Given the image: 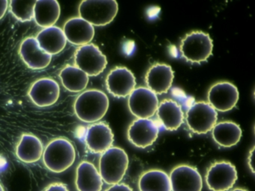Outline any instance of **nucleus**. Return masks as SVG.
Segmentation results:
<instances>
[{
  "label": "nucleus",
  "mask_w": 255,
  "mask_h": 191,
  "mask_svg": "<svg viewBox=\"0 0 255 191\" xmlns=\"http://www.w3.org/2000/svg\"><path fill=\"white\" fill-rule=\"evenodd\" d=\"M217 111L206 101L194 103L186 112V120L192 132L207 134L217 122Z\"/></svg>",
  "instance_id": "423d86ee"
},
{
  "label": "nucleus",
  "mask_w": 255,
  "mask_h": 191,
  "mask_svg": "<svg viewBox=\"0 0 255 191\" xmlns=\"http://www.w3.org/2000/svg\"><path fill=\"white\" fill-rule=\"evenodd\" d=\"M110 106L108 96L100 90L83 91L74 101V110L79 119L87 123H95L107 113Z\"/></svg>",
  "instance_id": "f257e3e1"
},
{
  "label": "nucleus",
  "mask_w": 255,
  "mask_h": 191,
  "mask_svg": "<svg viewBox=\"0 0 255 191\" xmlns=\"http://www.w3.org/2000/svg\"><path fill=\"white\" fill-rule=\"evenodd\" d=\"M174 74L171 66L156 64L152 66L145 76L147 88L156 95L166 94L171 88Z\"/></svg>",
  "instance_id": "f3484780"
},
{
  "label": "nucleus",
  "mask_w": 255,
  "mask_h": 191,
  "mask_svg": "<svg viewBox=\"0 0 255 191\" xmlns=\"http://www.w3.org/2000/svg\"><path fill=\"white\" fill-rule=\"evenodd\" d=\"M9 1L7 0H0V19L5 16L7 10H8Z\"/></svg>",
  "instance_id": "c756f323"
},
{
  "label": "nucleus",
  "mask_w": 255,
  "mask_h": 191,
  "mask_svg": "<svg viewBox=\"0 0 255 191\" xmlns=\"http://www.w3.org/2000/svg\"><path fill=\"white\" fill-rule=\"evenodd\" d=\"M0 191H5L3 187H2V185H1V183H0Z\"/></svg>",
  "instance_id": "72a5a7b5"
},
{
  "label": "nucleus",
  "mask_w": 255,
  "mask_h": 191,
  "mask_svg": "<svg viewBox=\"0 0 255 191\" xmlns=\"http://www.w3.org/2000/svg\"><path fill=\"white\" fill-rule=\"evenodd\" d=\"M75 67L88 76H97L102 73L107 66V58L101 49L93 43L80 46L74 53Z\"/></svg>",
  "instance_id": "0eeeda50"
},
{
  "label": "nucleus",
  "mask_w": 255,
  "mask_h": 191,
  "mask_svg": "<svg viewBox=\"0 0 255 191\" xmlns=\"http://www.w3.org/2000/svg\"><path fill=\"white\" fill-rule=\"evenodd\" d=\"M7 164V160L2 155H0V170L6 168Z\"/></svg>",
  "instance_id": "7c9ffc66"
},
{
  "label": "nucleus",
  "mask_w": 255,
  "mask_h": 191,
  "mask_svg": "<svg viewBox=\"0 0 255 191\" xmlns=\"http://www.w3.org/2000/svg\"><path fill=\"white\" fill-rule=\"evenodd\" d=\"M85 142L90 152L102 154L113 146L114 134L108 124L104 122H95L86 130Z\"/></svg>",
  "instance_id": "4468645a"
},
{
  "label": "nucleus",
  "mask_w": 255,
  "mask_h": 191,
  "mask_svg": "<svg viewBox=\"0 0 255 191\" xmlns=\"http://www.w3.org/2000/svg\"><path fill=\"white\" fill-rule=\"evenodd\" d=\"M109 93L117 98H125L130 95L136 85L133 73L125 67H117L112 70L106 79Z\"/></svg>",
  "instance_id": "ddd939ff"
},
{
  "label": "nucleus",
  "mask_w": 255,
  "mask_h": 191,
  "mask_svg": "<svg viewBox=\"0 0 255 191\" xmlns=\"http://www.w3.org/2000/svg\"><path fill=\"white\" fill-rule=\"evenodd\" d=\"M238 89L234 84L221 82L215 84L209 90V104L216 111L226 112L232 110L238 102Z\"/></svg>",
  "instance_id": "9d476101"
},
{
  "label": "nucleus",
  "mask_w": 255,
  "mask_h": 191,
  "mask_svg": "<svg viewBox=\"0 0 255 191\" xmlns=\"http://www.w3.org/2000/svg\"><path fill=\"white\" fill-rule=\"evenodd\" d=\"M159 132V125L153 119H137L129 125L128 137L134 146L145 149L156 141Z\"/></svg>",
  "instance_id": "9b49d317"
},
{
  "label": "nucleus",
  "mask_w": 255,
  "mask_h": 191,
  "mask_svg": "<svg viewBox=\"0 0 255 191\" xmlns=\"http://www.w3.org/2000/svg\"><path fill=\"white\" fill-rule=\"evenodd\" d=\"M35 38L41 49L50 55L59 54L66 46L67 39L63 30L55 25L41 30Z\"/></svg>",
  "instance_id": "412c9836"
},
{
  "label": "nucleus",
  "mask_w": 255,
  "mask_h": 191,
  "mask_svg": "<svg viewBox=\"0 0 255 191\" xmlns=\"http://www.w3.org/2000/svg\"><path fill=\"white\" fill-rule=\"evenodd\" d=\"M59 77L64 88L73 93L84 91L89 82L88 75L73 65L65 66L59 73Z\"/></svg>",
  "instance_id": "393cba45"
},
{
  "label": "nucleus",
  "mask_w": 255,
  "mask_h": 191,
  "mask_svg": "<svg viewBox=\"0 0 255 191\" xmlns=\"http://www.w3.org/2000/svg\"><path fill=\"white\" fill-rule=\"evenodd\" d=\"M231 191H248L247 190L243 189V188H236Z\"/></svg>",
  "instance_id": "473e14b6"
},
{
  "label": "nucleus",
  "mask_w": 255,
  "mask_h": 191,
  "mask_svg": "<svg viewBox=\"0 0 255 191\" xmlns=\"http://www.w3.org/2000/svg\"><path fill=\"white\" fill-rule=\"evenodd\" d=\"M138 188L140 191H171L169 176L162 170H149L140 177Z\"/></svg>",
  "instance_id": "a878e982"
},
{
  "label": "nucleus",
  "mask_w": 255,
  "mask_h": 191,
  "mask_svg": "<svg viewBox=\"0 0 255 191\" xmlns=\"http://www.w3.org/2000/svg\"><path fill=\"white\" fill-rule=\"evenodd\" d=\"M212 130L213 140L222 147L228 148L235 146L241 139V128L238 124L231 121L216 123Z\"/></svg>",
  "instance_id": "b1692460"
},
{
  "label": "nucleus",
  "mask_w": 255,
  "mask_h": 191,
  "mask_svg": "<svg viewBox=\"0 0 255 191\" xmlns=\"http://www.w3.org/2000/svg\"><path fill=\"white\" fill-rule=\"evenodd\" d=\"M60 13V4L56 0H38L34 7L33 19L39 26L49 28L59 20Z\"/></svg>",
  "instance_id": "5701e85b"
},
{
  "label": "nucleus",
  "mask_w": 255,
  "mask_h": 191,
  "mask_svg": "<svg viewBox=\"0 0 255 191\" xmlns=\"http://www.w3.org/2000/svg\"><path fill=\"white\" fill-rule=\"evenodd\" d=\"M36 1L35 0H12L9 1L8 6L10 11L14 17L21 22H29L34 18V7Z\"/></svg>",
  "instance_id": "bb28decb"
},
{
  "label": "nucleus",
  "mask_w": 255,
  "mask_h": 191,
  "mask_svg": "<svg viewBox=\"0 0 255 191\" xmlns=\"http://www.w3.org/2000/svg\"><path fill=\"white\" fill-rule=\"evenodd\" d=\"M67 40L76 46L89 44L95 37V28L89 22L80 17L68 19L63 27Z\"/></svg>",
  "instance_id": "a211bd4d"
},
{
  "label": "nucleus",
  "mask_w": 255,
  "mask_h": 191,
  "mask_svg": "<svg viewBox=\"0 0 255 191\" xmlns=\"http://www.w3.org/2000/svg\"><path fill=\"white\" fill-rule=\"evenodd\" d=\"M159 99L157 96L144 87L135 88L128 99V107L138 119H150L156 113Z\"/></svg>",
  "instance_id": "1a4fd4ad"
},
{
  "label": "nucleus",
  "mask_w": 255,
  "mask_h": 191,
  "mask_svg": "<svg viewBox=\"0 0 255 191\" xmlns=\"http://www.w3.org/2000/svg\"><path fill=\"white\" fill-rule=\"evenodd\" d=\"M129 166L128 154L122 148L112 146L101 154L99 161V173L103 182L107 185L120 183Z\"/></svg>",
  "instance_id": "7ed1b4c3"
},
{
  "label": "nucleus",
  "mask_w": 255,
  "mask_h": 191,
  "mask_svg": "<svg viewBox=\"0 0 255 191\" xmlns=\"http://www.w3.org/2000/svg\"><path fill=\"white\" fill-rule=\"evenodd\" d=\"M19 54L23 62L32 70H42L51 62L52 55L41 49L34 37H26L22 41Z\"/></svg>",
  "instance_id": "dca6fc26"
},
{
  "label": "nucleus",
  "mask_w": 255,
  "mask_h": 191,
  "mask_svg": "<svg viewBox=\"0 0 255 191\" xmlns=\"http://www.w3.org/2000/svg\"><path fill=\"white\" fill-rule=\"evenodd\" d=\"M75 184L78 191H101L104 182L96 167L84 161L77 167Z\"/></svg>",
  "instance_id": "6ab92c4d"
},
{
  "label": "nucleus",
  "mask_w": 255,
  "mask_h": 191,
  "mask_svg": "<svg viewBox=\"0 0 255 191\" xmlns=\"http://www.w3.org/2000/svg\"><path fill=\"white\" fill-rule=\"evenodd\" d=\"M119 4L115 0H85L79 5V15L91 25L104 26L117 15Z\"/></svg>",
  "instance_id": "20e7f679"
},
{
  "label": "nucleus",
  "mask_w": 255,
  "mask_h": 191,
  "mask_svg": "<svg viewBox=\"0 0 255 191\" xmlns=\"http://www.w3.org/2000/svg\"><path fill=\"white\" fill-rule=\"evenodd\" d=\"M44 149L42 142L38 137L23 134L16 146V155L23 162L32 164L41 159Z\"/></svg>",
  "instance_id": "4be33fe9"
},
{
  "label": "nucleus",
  "mask_w": 255,
  "mask_h": 191,
  "mask_svg": "<svg viewBox=\"0 0 255 191\" xmlns=\"http://www.w3.org/2000/svg\"><path fill=\"white\" fill-rule=\"evenodd\" d=\"M156 114L161 125L168 131L178 129L184 120L181 106L172 99H164L161 101L158 106Z\"/></svg>",
  "instance_id": "aec40b11"
},
{
  "label": "nucleus",
  "mask_w": 255,
  "mask_h": 191,
  "mask_svg": "<svg viewBox=\"0 0 255 191\" xmlns=\"http://www.w3.org/2000/svg\"><path fill=\"white\" fill-rule=\"evenodd\" d=\"M42 156L44 166L50 171L55 173H63L75 161V148L68 139L58 137L47 145Z\"/></svg>",
  "instance_id": "f03ea898"
},
{
  "label": "nucleus",
  "mask_w": 255,
  "mask_h": 191,
  "mask_svg": "<svg viewBox=\"0 0 255 191\" xmlns=\"http://www.w3.org/2000/svg\"><path fill=\"white\" fill-rule=\"evenodd\" d=\"M44 191H69L68 187L65 184L61 182H55V183L49 185Z\"/></svg>",
  "instance_id": "cd10ccee"
},
{
  "label": "nucleus",
  "mask_w": 255,
  "mask_h": 191,
  "mask_svg": "<svg viewBox=\"0 0 255 191\" xmlns=\"http://www.w3.org/2000/svg\"><path fill=\"white\" fill-rule=\"evenodd\" d=\"M30 99L40 107H50L59 99L60 87L50 78H41L32 83L28 92Z\"/></svg>",
  "instance_id": "f8f14e48"
},
{
  "label": "nucleus",
  "mask_w": 255,
  "mask_h": 191,
  "mask_svg": "<svg viewBox=\"0 0 255 191\" xmlns=\"http://www.w3.org/2000/svg\"><path fill=\"white\" fill-rule=\"evenodd\" d=\"M171 191H201L203 181L199 172L189 165L174 167L170 173Z\"/></svg>",
  "instance_id": "2eb2a0df"
},
{
  "label": "nucleus",
  "mask_w": 255,
  "mask_h": 191,
  "mask_svg": "<svg viewBox=\"0 0 255 191\" xmlns=\"http://www.w3.org/2000/svg\"><path fill=\"white\" fill-rule=\"evenodd\" d=\"M235 166L228 161H218L210 166L206 174V183L212 191H228L237 182Z\"/></svg>",
  "instance_id": "6e6552de"
},
{
  "label": "nucleus",
  "mask_w": 255,
  "mask_h": 191,
  "mask_svg": "<svg viewBox=\"0 0 255 191\" xmlns=\"http://www.w3.org/2000/svg\"><path fill=\"white\" fill-rule=\"evenodd\" d=\"M105 191H133L132 188L129 185L126 184H116V185H112L108 189Z\"/></svg>",
  "instance_id": "c85d7f7f"
},
{
  "label": "nucleus",
  "mask_w": 255,
  "mask_h": 191,
  "mask_svg": "<svg viewBox=\"0 0 255 191\" xmlns=\"http://www.w3.org/2000/svg\"><path fill=\"white\" fill-rule=\"evenodd\" d=\"M213 40L210 35L203 31H192L186 34L180 44L182 56L191 63L207 61L213 52Z\"/></svg>",
  "instance_id": "39448f33"
},
{
  "label": "nucleus",
  "mask_w": 255,
  "mask_h": 191,
  "mask_svg": "<svg viewBox=\"0 0 255 191\" xmlns=\"http://www.w3.org/2000/svg\"><path fill=\"white\" fill-rule=\"evenodd\" d=\"M253 153H254V148L251 150L250 153H249V167H250L251 170H252V173H254V167L253 164H252V162H253Z\"/></svg>",
  "instance_id": "2f4dec72"
}]
</instances>
